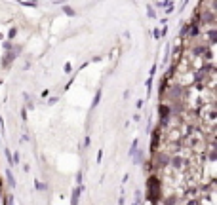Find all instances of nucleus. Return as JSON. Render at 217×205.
Masks as SVG:
<instances>
[{"label": "nucleus", "mask_w": 217, "mask_h": 205, "mask_svg": "<svg viewBox=\"0 0 217 205\" xmlns=\"http://www.w3.org/2000/svg\"><path fill=\"white\" fill-rule=\"evenodd\" d=\"M80 192H82V186L76 188L74 194H72V205H78V194H80Z\"/></svg>", "instance_id": "obj_1"}]
</instances>
